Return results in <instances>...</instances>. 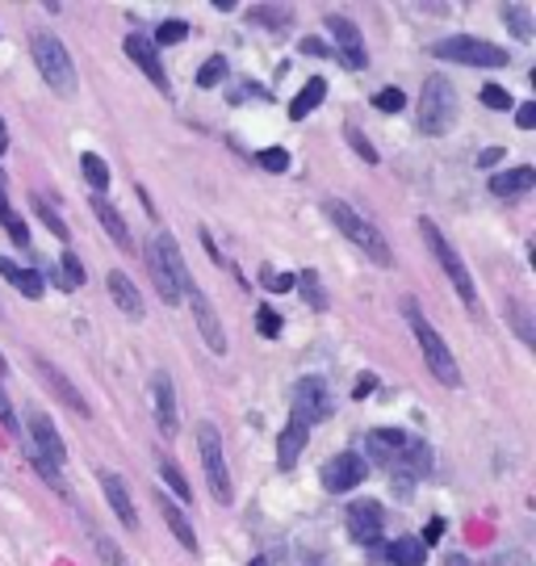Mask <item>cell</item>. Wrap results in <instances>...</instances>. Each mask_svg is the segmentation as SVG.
<instances>
[{"instance_id": "obj_1", "label": "cell", "mask_w": 536, "mask_h": 566, "mask_svg": "<svg viewBox=\"0 0 536 566\" xmlns=\"http://www.w3.org/2000/svg\"><path fill=\"white\" fill-rule=\"evenodd\" d=\"M365 449H369V462L386 465L395 479H423L432 470V449L398 428H374L365 437Z\"/></svg>"}, {"instance_id": "obj_2", "label": "cell", "mask_w": 536, "mask_h": 566, "mask_svg": "<svg viewBox=\"0 0 536 566\" xmlns=\"http://www.w3.org/2000/svg\"><path fill=\"white\" fill-rule=\"evenodd\" d=\"M402 315H407V324L416 332L419 348H423V361L437 374V382L461 386V369H458V361H453V353H449V344H444V336H440L437 327L423 319V311H419L416 298H402Z\"/></svg>"}, {"instance_id": "obj_3", "label": "cell", "mask_w": 536, "mask_h": 566, "mask_svg": "<svg viewBox=\"0 0 536 566\" xmlns=\"http://www.w3.org/2000/svg\"><path fill=\"white\" fill-rule=\"evenodd\" d=\"M323 210H327V219H332V223H336L339 231L348 235V240L357 243V248L365 252V256H369V261L386 264V269L395 264V252H390V243H386V235H381L378 227L369 223L365 214H357L353 206L339 202V198H327V202H323Z\"/></svg>"}, {"instance_id": "obj_4", "label": "cell", "mask_w": 536, "mask_h": 566, "mask_svg": "<svg viewBox=\"0 0 536 566\" xmlns=\"http://www.w3.org/2000/svg\"><path fill=\"white\" fill-rule=\"evenodd\" d=\"M147 261H151V273H156V285H159V294H164V303H180V298L193 290V282H189V264H185L177 240H172L168 231H159L156 240H151Z\"/></svg>"}, {"instance_id": "obj_5", "label": "cell", "mask_w": 536, "mask_h": 566, "mask_svg": "<svg viewBox=\"0 0 536 566\" xmlns=\"http://www.w3.org/2000/svg\"><path fill=\"white\" fill-rule=\"evenodd\" d=\"M30 55L39 63L42 81L51 84L60 97H72V93H76V63H72L67 46H63L55 34H34V39H30Z\"/></svg>"}, {"instance_id": "obj_6", "label": "cell", "mask_w": 536, "mask_h": 566, "mask_svg": "<svg viewBox=\"0 0 536 566\" xmlns=\"http://www.w3.org/2000/svg\"><path fill=\"white\" fill-rule=\"evenodd\" d=\"M416 122L423 135H444L458 122V93H453V84L444 81V76H432V81L423 84Z\"/></svg>"}, {"instance_id": "obj_7", "label": "cell", "mask_w": 536, "mask_h": 566, "mask_svg": "<svg viewBox=\"0 0 536 566\" xmlns=\"http://www.w3.org/2000/svg\"><path fill=\"white\" fill-rule=\"evenodd\" d=\"M419 235H423V243L432 248V256L440 261V269L449 273V282H453V290L461 294V303L465 306H477V290H474V277H470V269H465V261L458 256V248L444 240V231H440L432 219H423L419 223Z\"/></svg>"}, {"instance_id": "obj_8", "label": "cell", "mask_w": 536, "mask_h": 566, "mask_svg": "<svg viewBox=\"0 0 536 566\" xmlns=\"http://www.w3.org/2000/svg\"><path fill=\"white\" fill-rule=\"evenodd\" d=\"M432 55L449 63H465V67H507V63H512V55H507L503 46H495V42H486V39H470V34L437 42Z\"/></svg>"}, {"instance_id": "obj_9", "label": "cell", "mask_w": 536, "mask_h": 566, "mask_svg": "<svg viewBox=\"0 0 536 566\" xmlns=\"http://www.w3.org/2000/svg\"><path fill=\"white\" fill-rule=\"evenodd\" d=\"M198 453H201V470H206V483H210V495L219 504H231V474H227L222 437L214 424H198Z\"/></svg>"}, {"instance_id": "obj_10", "label": "cell", "mask_w": 536, "mask_h": 566, "mask_svg": "<svg viewBox=\"0 0 536 566\" xmlns=\"http://www.w3.org/2000/svg\"><path fill=\"white\" fill-rule=\"evenodd\" d=\"M332 411H336V399H332V386L323 382L318 374H306L294 390V416H298L302 424H323V420H332Z\"/></svg>"}, {"instance_id": "obj_11", "label": "cell", "mask_w": 536, "mask_h": 566, "mask_svg": "<svg viewBox=\"0 0 536 566\" xmlns=\"http://www.w3.org/2000/svg\"><path fill=\"white\" fill-rule=\"evenodd\" d=\"M25 432H30V453H39L42 462H51L55 470L67 462V446H63L60 428L51 424V416H42L39 407L25 411Z\"/></svg>"}, {"instance_id": "obj_12", "label": "cell", "mask_w": 536, "mask_h": 566, "mask_svg": "<svg viewBox=\"0 0 536 566\" xmlns=\"http://www.w3.org/2000/svg\"><path fill=\"white\" fill-rule=\"evenodd\" d=\"M381 528H386V507L378 500H357L348 507V533L357 546H378Z\"/></svg>"}, {"instance_id": "obj_13", "label": "cell", "mask_w": 536, "mask_h": 566, "mask_svg": "<svg viewBox=\"0 0 536 566\" xmlns=\"http://www.w3.org/2000/svg\"><path fill=\"white\" fill-rule=\"evenodd\" d=\"M327 30H332V39H336V55L353 72H360L365 63H369V51H365V39H360V30L353 25L348 18H339V13H327Z\"/></svg>"}, {"instance_id": "obj_14", "label": "cell", "mask_w": 536, "mask_h": 566, "mask_svg": "<svg viewBox=\"0 0 536 566\" xmlns=\"http://www.w3.org/2000/svg\"><path fill=\"white\" fill-rule=\"evenodd\" d=\"M357 483H365V458L360 453H336L332 462L323 465V486L339 495V491H353Z\"/></svg>"}, {"instance_id": "obj_15", "label": "cell", "mask_w": 536, "mask_h": 566, "mask_svg": "<svg viewBox=\"0 0 536 566\" xmlns=\"http://www.w3.org/2000/svg\"><path fill=\"white\" fill-rule=\"evenodd\" d=\"M151 403H156V424L159 432H177L180 428V416H177V390H172V378L159 369V374H151Z\"/></svg>"}, {"instance_id": "obj_16", "label": "cell", "mask_w": 536, "mask_h": 566, "mask_svg": "<svg viewBox=\"0 0 536 566\" xmlns=\"http://www.w3.org/2000/svg\"><path fill=\"white\" fill-rule=\"evenodd\" d=\"M189 303H193V319H198L201 336H206V344H210V353H227V332H222L219 315H214V303L201 294V290H189Z\"/></svg>"}, {"instance_id": "obj_17", "label": "cell", "mask_w": 536, "mask_h": 566, "mask_svg": "<svg viewBox=\"0 0 536 566\" xmlns=\"http://www.w3.org/2000/svg\"><path fill=\"white\" fill-rule=\"evenodd\" d=\"M39 374H42V378H46V386H51V390L60 395L63 403H67V407H72V411H76V416H84V420L93 416V407H88V399H84V395H80L76 386H72V378H67L63 369H55V365H51V361H42V357H39Z\"/></svg>"}, {"instance_id": "obj_18", "label": "cell", "mask_w": 536, "mask_h": 566, "mask_svg": "<svg viewBox=\"0 0 536 566\" xmlns=\"http://www.w3.org/2000/svg\"><path fill=\"white\" fill-rule=\"evenodd\" d=\"M126 55L139 63L143 72H147V81L156 84L159 93H168V76H164V67H159V46H151V42L139 39V34H130V39H126Z\"/></svg>"}, {"instance_id": "obj_19", "label": "cell", "mask_w": 536, "mask_h": 566, "mask_svg": "<svg viewBox=\"0 0 536 566\" xmlns=\"http://www.w3.org/2000/svg\"><path fill=\"white\" fill-rule=\"evenodd\" d=\"M101 486H105V500H109V507H114V516H118L126 528L139 525V516H135V504H130V491H126V483H122L114 470H101Z\"/></svg>"}, {"instance_id": "obj_20", "label": "cell", "mask_w": 536, "mask_h": 566, "mask_svg": "<svg viewBox=\"0 0 536 566\" xmlns=\"http://www.w3.org/2000/svg\"><path fill=\"white\" fill-rule=\"evenodd\" d=\"M306 437H311V428L294 416V420L285 424V432L277 437V465H281V470H294V465H298L302 449H306Z\"/></svg>"}, {"instance_id": "obj_21", "label": "cell", "mask_w": 536, "mask_h": 566, "mask_svg": "<svg viewBox=\"0 0 536 566\" xmlns=\"http://www.w3.org/2000/svg\"><path fill=\"white\" fill-rule=\"evenodd\" d=\"M533 185H536V168L519 164V168H507V172L491 177V193H495V198H519V193H528Z\"/></svg>"}, {"instance_id": "obj_22", "label": "cell", "mask_w": 536, "mask_h": 566, "mask_svg": "<svg viewBox=\"0 0 536 566\" xmlns=\"http://www.w3.org/2000/svg\"><path fill=\"white\" fill-rule=\"evenodd\" d=\"M156 500H159V512H164V525L172 528V537H177L189 554H198V533H193V525H189V516H185L177 504H168V495H164V491H159Z\"/></svg>"}, {"instance_id": "obj_23", "label": "cell", "mask_w": 536, "mask_h": 566, "mask_svg": "<svg viewBox=\"0 0 536 566\" xmlns=\"http://www.w3.org/2000/svg\"><path fill=\"white\" fill-rule=\"evenodd\" d=\"M109 294H114V303H118L130 319H143V294L135 290V282H130L122 269H114V273H109Z\"/></svg>"}, {"instance_id": "obj_24", "label": "cell", "mask_w": 536, "mask_h": 566, "mask_svg": "<svg viewBox=\"0 0 536 566\" xmlns=\"http://www.w3.org/2000/svg\"><path fill=\"white\" fill-rule=\"evenodd\" d=\"M323 97H327V81L323 76H311V81L302 84V93L290 102V118L302 122L306 114H315L318 105H323Z\"/></svg>"}, {"instance_id": "obj_25", "label": "cell", "mask_w": 536, "mask_h": 566, "mask_svg": "<svg viewBox=\"0 0 536 566\" xmlns=\"http://www.w3.org/2000/svg\"><path fill=\"white\" fill-rule=\"evenodd\" d=\"M0 277H9V282L18 285V294H25V298H42V277L34 269H21L18 261L0 256Z\"/></svg>"}, {"instance_id": "obj_26", "label": "cell", "mask_w": 536, "mask_h": 566, "mask_svg": "<svg viewBox=\"0 0 536 566\" xmlns=\"http://www.w3.org/2000/svg\"><path fill=\"white\" fill-rule=\"evenodd\" d=\"M386 563L390 566H423L428 563V546L419 537H398L395 546H386Z\"/></svg>"}, {"instance_id": "obj_27", "label": "cell", "mask_w": 536, "mask_h": 566, "mask_svg": "<svg viewBox=\"0 0 536 566\" xmlns=\"http://www.w3.org/2000/svg\"><path fill=\"white\" fill-rule=\"evenodd\" d=\"M93 214H97L101 227H105V231H109V235H114V240H118L122 248H126V252H135V243H130V231H126V223H122V214L109 202H105L101 193L93 198Z\"/></svg>"}, {"instance_id": "obj_28", "label": "cell", "mask_w": 536, "mask_h": 566, "mask_svg": "<svg viewBox=\"0 0 536 566\" xmlns=\"http://www.w3.org/2000/svg\"><path fill=\"white\" fill-rule=\"evenodd\" d=\"M0 223H4V231H9V240L18 243V248H25V252H34V248H30V231H25V223H21L18 214H13V206L4 202V193H0Z\"/></svg>"}, {"instance_id": "obj_29", "label": "cell", "mask_w": 536, "mask_h": 566, "mask_svg": "<svg viewBox=\"0 0 536 566\" xmlns=\"http://www.w3.org/2000/svg\"><path fill=\"white\" fill-rule=\"evenodd\" d=\"M498 13H503V21L512 25V34H516V39H524V42L533 39V18H528V9H524V4H503Z\"/></svg>"}, {"instance_id": "obj_30", "label": "cell", "mask_w": 536, "mask_h": 566, "mask_svg": "<svg viewBox=\"0 0 536 566\" xmlns=\"http://www.w3.org/2000/svg\"><path fill=\"white\" fill-rule=\"evenodd\" d=\"M80 168H84V181L93 185V189H101V193L109 189V164L101 160V156H84Z\"/></svg>"}, {"instance_id": "obj_31", "label": "cell", "mask_w": 536, "mask_h": 566, "mask_svg": "<svg viewBox=\"0 0 536 566\" xmlns=\"http://www.w3.org/2000/svg\"><path fill=\"white\" fill-rule=\"evenodd\" d=\"M159 474H164V483L172 486L180 500H193V486L185 483V474H180V465L172 462V458H164V462H159Z\"/></svg>"}, {"instance_id": "obj_32", "label": "cell", "mask_w": 536, "mask_h": 566, "mask_svg": "<svg viewBox=\"0 0 536 566\" xmlns=\"http://www.w3.org/2000/svg\"><path fill=\"white\" fill-rule=\"evenodd\" d=\"M222 81H227V60H222V55H210V60L198 67V84L201 88H214V84H222Z\"/></svg>"}, {"instance_id": "obj_33", "label": "cell", "mask_w": 536, "mask_h": 566, "mask_svg": "<svg viewBox=\"0 0 536 566\" xmlns=\"http://www.w3.org/2000/svg\"><path fill=\"white\" fill-rule=\"evenodd\" d=\"M294 282H302V294H306V303L315 306V311H327V294H323V285H318L315 269H306V273H302V277H294Z\"/></svg>"}, {"instance_id": "obj_34", "label": "cell", "mask_w": 536, "mask_h": 566, "mask_svg": "<svg viewBox=\"0 0 536 566\" xmlns=\"http://www.w3.org/2000/svg\"><path fill=\"white\" fill-rule=\"evenodd\" d=\"M60 273H63V290H80L84 285V264H80L76 252H63V261H60Z\"/></svg>"}, {"instance_id": "obj_35", "label": "cell", "mask_w": 536, "mask_h": 566, "mask_svg": "<svg viewBox=\"0 0 536 566\" xmlns=\"http://www.w3.org/2000/svg\"><path fill=\"white\" fill-rule=\"evenodd\" d=\"M252 21L281 30V25H290V9H281V4H256V9H252Z\"/></svg>"}, {"instance_id": "obj_36", "label": "cell", "mask_w": 536, "mask_h": 566, "mask_svg": "<svg viewBox=\"0 0 536 566\" xmlns=\"http://www.w3.org/2000/svg\"><path fill=\"white\" fill-rule=\"evenodd\" d=\"M344 135H348V143H353V151H357L360 160H365V164H378V151H374V143L360 135V126H353V122H348V130H344Z\"/></svg>"}, {"instance_id": "obj_37", "label": "cell", "mask_w": 536, "mask_h": 566, "mask_svg": "<svg viewBox=\"0 0 536 566\" xmlns=\"http://www.w3.org/2000/svg\"><path fill=\"white\" fill-rule=\"evenodd\" d=\"M185 39H189V25H185V21H164L156 30L159 46H172V42H185Z\"/></svg>"}, {"instance_id": "obj_38", "label": "cell", "mask_w": 536, "mask_h": 566, "mask_svg": "<svg viewBox=\"0 0 536 566\" xmlns=\"http://www.w3.org/2000/svg\"><path fill=\"white\" fill-rule=\"evenodd\" d=\"M374 105H378L381 114H402L407 97H402V88H381L378 97H374Z\"/></svg>"}, {"instance_id": "obj_39", "label": "cell", "mask_w": 536, "mask_h": 566, "mask_svg": "<svg viewBox=\"0 0 536 566\" xmlns=\"http://www.w3.org/2000/svg\"><path fill=\"white\" fill-rule=\"evenodd\" d=\"M34 214H39L42 223L51 227V231H55V235H60V240H67V223H63L60 214H55V210H51V206L42 202V198H34Z\"/></svg>"}, {"instance_id": "obj_40", "label": "cell", "mask_w": 536, "mask_h": 566, "mask_svg": "<svg viewBox=\"0 0 536 566\" xmlns=\"http://www.w3.org/2000/svg\"><path fill=\"white\" fill-rule=\"evenodd\" d=\"M482 105H486V109H512V93H507V88H498V84H486V88H482Z\"/></svg>"}, {"instance_id": "obj_41", "label": "cell", "mask_w": 536, "mask_h": 566, "mask_svg": "<svg viewBox=\"0 0 536 566\" xmlns=\"http://www.w3.org/2000/svg\"><path fill=\"white\" fill-rule=\"evenodd\" d=\"M256 332L260 336H281V315L273 306H260L256 311Z\"/></svg>"}, {"instance_id": "obj_42", "label": "cell", "mask_w": 536, "mask_h": 566, "mask_svg": "<svg viewBox=\"0 0 536 566\" xmlns=\"http://www.w3.org/2000/svg\"><path fill=\"white\" fill-rule=\"evenodd\" d=\"M482 566H533V558H528V549H503V554L486 558Z\"/></svg>"}, {"instance_id": "obj_43", "label": "cell", "mask_w": 536, "mask_h": 566, "mask_svg": "<svg viewBox=\"0 0 536 566\" xmlns=\"http://www.w3.org/2000/svg\"><path fill=\"white\" fill-rule=\"evenodd\" d=\"M260 164H264L269 172H285V168H290V151H285V147H269V151L260 156Z\"/></svg>"}, {"instance_id": "obj_44", "label": "cell", "mask_w": 536, "mask_h": 566, "mask_svg": "<svg viewBox=\"0 0 536 566\" xmlns=\"http://www.w3.org/2000/svg\"><path fill=\"white\" fill-rule=\"evenodd\" d=\"M516 126H519V130H533V126H536V105L533 102L516 105Z\"/></svg>"}, {"instance_id": "obj_45", "label": "cell", "mask_w": 536, "mask_h": 566, "mask_svg": "<svg viewBox=\"0 0 536 566\" xmlns=\"http://www.w3.org/2000/svg\"><path fill=\"white\" fill-rule=\"evenodd\" d=\"M512 324L519 327V336H524V340L533 344V327H528V315H524V306L519 303H512Z\"/></svg>"}, {"instance_id": "obj_46", "label": "cell", "mask_w": 536, "mask_h": 566, "mask_svg": "<svg viewBox=\"0 0 536 566\" xmlns=\"http://www.w3.org/2000/svg\"><path fill=\"white\" fill-rule=\"evenodd\" d=\"M0 424L9 428V432H18V420H13V407H9V395H4V386H0Z\"/></svg>"}, {"instance_id": "obj_47", "label": "cell", "mask_w": 536, "mask_h": 566, "mask_svg": "<svg viewBox=\"0 0 536 566\" xmlns=\"http://www.w3.org/2000/svg\"><path fill=\"white\" fill-rule=\"evenodd\" d=\"M97 549H101V554H105V563H109V566H122V554H118V546H114V542H109V537H101V533H97Z\"/></svg>"}, {"instance_id": "obj_48", "label": "cell", "mask_w": 536, "mask_h": 566, "mask_svg": "<svg viewBox=\"0 0 536 566\" xmlns=\"http://www.w3.org/2000/svg\"><path fill=\"white\" fill-rule=\"evenodd\" d=\"M503 151H507V147H486V151H477V168H495V164L503 160Z\"/></svg>"}, {"instance_id": "obj_49", "label": "cell", "mask_w": 536, "mask_h": 566, "mask_svg": "<svg viewBox=\"0 0 536 566\" xmlns=\"http://www.w3.org/2000/svg\"><path fill=\"white\" fill-rule=\"evenodd\" d=\"M440 537H444V521H440V516H437V521H432V525L423 528V537H419V542H423V546H437Z\"/></svg>"}, {"instance_id": "obj_50", "label": "cell", "mask_w": 536, "mask_h": 566, "mask_svg": "<svg viewBox=\"0 0 536 566\" xmlns=\"http://www.w3.org/2000/svg\"><path fill=\"white\" fill-rule=\"evenodd\" d=\"M264 285H269V290H277V294H285V290H294V277H290V273H273Z\"/></svg>"}, {"instance_id": "obj_51", "label": "cell", "mask_w": 536, "mask_h": 566, "mask_svg": "<svg viewBox=\"0 0 536 566\" xmlns=\"http://www.w3.org/2000/svg\"><path fill=\"white\" fill-rule=\"evenodd\" d=\"M374 390H378V378H374V374H360V378H357V399L374 395Z\"/></svg>"}, {"instance_id": "obj_52", "label": "cell", "mask_w": 536, "mask_h": 566, "mask_svg": "<svg viewBox=\"0 0 536 566\" xmlns=\"http://www.w3.org/2000/svg\"><path fill=\"white\" fill-rule=\"evenodd\" d=\"M302 51H306V55H332V51H327L318 39H306V42H302Z\"/></svg>"}, {"instance_id": "obj_53", "label": "cell", "mask_w": 536, "mask_h": 566, "mask_svg": "<svg viewBox=\"0 0 536 566\" xmlns=\"http://www.w3.org/2000/svg\"><path fill=\"white\" fill-rule=\"evenodd\" d=\"M444 566H470V558H465V554H449V558H444Z\"/></svg>"}, {"instance_id": "obj_54", "label": "cell", "mask_w": 536, "mask_h": 566, "mask_svg": "<svg viewBox=\"0 0 536 566\" xmlns=\"http://www.w3.org/2000/svg\"><path fill=\"white\" fill-rule=\"evenodd\" d=\"M4 147H9V126H4V118H0V156H4Z\"/></svg>"}, {"instance_id": "obj_55", "label": "cell", "mask_w": 536, "mask_h": 566, "mask_svg": "<svg viewBox=\"0 0 536 566\" xmlns=\"http://www.w3.org/2000/svg\"><path fill=\"white\" fill-rule=\"evenodd\" d=\"M4 369H9V361H4V353H0V374H4Z\"/></svg>"}, {"instance_id": "obj_56", "label": "cell", "mask_w": 536, "mask_h": 566, "mask_svg": "<svg viewBox=\"0 0 536 566\" xmlns=\"http://www.w3.org/2000/svg\"><path fill=\"white\" fill-rule=\"evenodd\" d=\"M0 185H4V172H0Z\"/></svg>"}]
</instances>
